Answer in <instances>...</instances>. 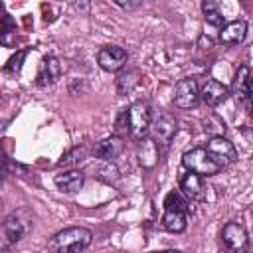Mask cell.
<instances>
[{
  "mask_svg": "<svg viewBox=\"0 0 253 253\" xmlns=\"http://www.w3.org/2000/svg\"><path fill=\"white\" fill-rule=\"evenodd\" d=\"M176 130H178V121L174 115L170 113H162L152 125H150V134H152V140L158 144V146H168L172 142V138L176 136Z\"/></svg>",
  "mask_w": 253,
  "mask_h": 253,
  "instance_id": "ba28073f",
  "label": "cell"
},
{
  "mask_svg": "<svg viewBox=\"0 0 253 253\" xmlns=\"http://www.w3.org/2000/svg\"><path fill=\"white\" fill-rule=\"evenodd\" d=\"M200 103V87L192 77H184L176 83L174 89V105L178 109H194Z\"/></svg>",
  "mask_w": 253,
  "mask_h": 253,
  "instance_id": "52a82bcc",
  "label": "cell"
},
{
  "mask_svg": "<svg viewBox=\"0 0 253 253\" xmlns=\"http://www.w3.org/2000/svg\"><path fill=\"white\" fill-rule=\"evenodd\" d=\"M136 85H138V71L126 69V71L119 73V77H117V91H119V95H128Z\"/></svg>",
  "mask_w": 253,
  "mask_h": 253,
  "instance_id": "44dd1931",
  "label": "cell"
},
{
  "mask_svg": "<svg viewBox=\"0 0 253 253\" xmlns=\"http://www.w3.org/2000/svg\"><path fill=\"white\" fill-rule=\"evenodd\" d=\"M247 36V24L243 20H233L221 26L217 40L223 45H239Z\"/></svg>",
  "mask_w": 253,
  "mask_h": 253,
  "instance_id": "4fadbf2b",
  "label": "cell"
},
{
  "mask_svg": "<svg viewBox=\"0 0 253 253\" xmlns=\"http://www.w3.org/2000/svg\"><path fill=\"white\" fill-rule=\"evenodd\" d=\"M249 77H251L249 67H247V65H239V67H237V73H235V77H233V83H231L233 95H235L245 107H249V97H251V83H249Z\"/></svg>",
  "mask_w": 253,
  "mask_h": 253,
  "instance_id": "5bb4252c",
  "label": "cell"
},
{
  "mask_svg": "<svg viewBox=\"0 0 253 253\" xmlns=\"http://www.w3.org/2000/svg\"><path fill=\"white\" fill-rule=\"evenodd\" d=\"M26 53H28V51H26V49H22V51H20L16 57H12V59L8 61V65H6V71H10V73L20 71V67H22V63H20V61L26 57Z\"/></svg>",
  "mask_w": 253,
  "mask_h": 253,
  "instance_id": "d4e9b609",
  "label": "cell"
},
{
  "mask_svg": "<svg viewBox=\"0 0 253 253\" xmlns=\"http://www.w3.org/2000/svg\"><path fill=\"white\" fill-rule=\"evenodd\" d=\"M202 126H204V132L206 134H210L211 138H215V136H223L225 134V123H223V119L221 117H217L215 113H211V115H206L204 117V121H202Z\"/></svg>",
  "mask_w": 253,
  "mask_h": 253,
  "instance_id": "ffe728a7",
  "label": "cell"
},
{
  "mask_svg": "<svg viewBox=\"0 0 253 253\" xmlns=\"http://www.w3.org/2000/svg\"><path fill=\"white\" fill-rule=\"evenodd\" d=\"M85 154H87L85 146H75V148L67 150V152L61 156L59 166H73V164H79L81 160H85Z\"/></svg>",
  "mask_w": 253,
  "mask_h": 253,
  "instance_id": "7402d4cb",
  "label": "cell"
},
{
  "mask_svg": "<svg viewBox=\"0 0 253 253\" xmlns=\"http://www.w3.org/2000/svg\"><path fill=\"white\" fill-rule=\"evenodd\" d=\"M202 12H204V18H206V22H208L210 26H213V28H221V26L225 24L223 12H221V8H219L217 2H213V0H206V2L202 4Z\"/></svg>",
  "mask_w": 253,
  "mask_h": 253,
  "instance_id": "d6986e66",
  "label": "cell"
},
{
  "mask_svg": "<svg viewBox=\"0 0 253 253\" xmlns=\"http://www.w3.org/2000/svg\"><path fill=\"white\" fill-rule=\"evenodd\" d=\"M59 75H61V63H59V59L53 57V55H47V57H43L42 63H40L38 85H42V87L51 85V83H55V81L59 79Z\"/></svg>",
  "mask_w": 253,
  "mask_h": 253,
  "instance_id": "9a60e30c",
  "label": "cell"
},
{
  "mask_svg": "<svg viewBox=\"0 0 253 253\" xmlns=\"http://www.w3.org/2000/svg\"><path fill=\"white\" fill-rule=\"evenodd\" d=\"M126 130L134 140H144L150 134V125H152V115H150V107L146 101H134L126 113Z\"/></svg>",
  "mask_w": 253,
  "mask_h": 253,
  "instance_id": "3957f363",
  "label": "cell"
},
{
  "mask_svg": "<svg viewBox=\"0 0 253 253\" xmlns=\"http://www.w3.org/2000/svg\"><path fill=\"white\" fill-rule=\"evenodd\" d=\"M115 4L121 6V8H125V10H130V8L140 6V2H123V0H115Z\"/></svg>",
  "mask_w": 253,
  "mask_h": 253,
  "instance_id": "4316f807",
  "label": "cell"
},
{
  "mask_svg": "<svg viewBox=\"0 0 253 253\" xmlns=\"http://www.w3.org/2000/svg\"><path fill=\"white\" fill-rule=\"evenodd\" d=\"M227 95H229V89H227L223 83H219L217 79H208V81L204 83V87L200 89V99H202L206 105H210V107L221 105V103L227 99Z\"/></svg>",
  "mask_w": 253,
  "mask_h": 253,
  "instance_id": "7c38bea8",
  "label": "cell"
},
{
  "mask_svg": "<svg viewBox=\"0 0 253 253\" xmlns=\"http://www.w3.org/2000/svg\"><path fill=\"white\" fill-rule=\"evenodd\" d=\"M32 213L28 210H16L0 221V253L16 245L32 229Z\"/></svg>",
  "mask_w": 253,
  "mask_h": 253,
  "instance_id": "7a4b0ae2",
  "label": "cell"
},
{
  "mask_svg": "<svg viewBox=\"0 0 253 253\" xmlns=\"http://www.w3.org/2000/svg\"><path fill=\"white\" fill-rule=\"evenodd\" d=\"M221 241H223V245L231 253H245L247 243H249V237H247V231H245V227L241 223L229 221L221 229Z\"/></svg>",
  "mask_w": 253,
  "mask_h": 253,
  "instance_id": "9c48e42d",
  "label": "cell"
},
{
  "mask_svg": "<svg viewBox=\"0 0 253 253\" xmlns=\"http://www.w3.org/2000/svg\"><path fill=\"white\" fill-rule=\"evenodd\" d=\"M123 148H125L123 138L117 136V134H111V136L101 138L99 142H95V146H93L91 152H93L95 158H99V160H103V162H113V160L123 152Z\"/></svg>",
  "mask_w": 253,
  "mask_h": 253,
  "instance_id": "30bf717a",
  "label": "cell"
},
{
  "mask_svg": "<svg viewBox=\"0 0 253 253\" xmlns=\"http://www.w3.org/2000/svg\"><path fill=\"white\" fill-rule=\"evenodd\" d=\"M91 241H93L91 229L73 225V227H65V229L57 231L47 241V249L51 253H79V251L87 249L91 245Z\"/></svg>",
  "mask_w": 253,
  "mask_h": 253,
  "instance_id": "6da1fadb",
  "label": "cell"
},
{
  "mask_svg": "<svg viewBox=\"0 0 253 253\" xmlns=\"http://www.w3.org/2000/svg\"><path fill=\"white\" fill-rule=\"evenodd\" d=\"M138 162L144 168H152L158 162V144L152 138H144L138 142Z\"/></svg>",
  "mask_w": 253,
  "mask_h": 253,
  "instance_id": "ac0fdd59",
  "label": "cell"
},
{
  "mask_svg": "<svg viewBox=\"0 0 253 253\" xmlns=\"http://www.w3.org/2000/svg\"><path fill=\"white\" fill-rule=\"evenodd\" d=\"M180 190L186 196V200H192V202L206 200V184H204V178H200L198 174H192V172L184 174L180 178Z\"/></svg>",
  "mask_w": 253,
  "mask_h": 253,
  "instance_id": "8fae6325",
  "label": "cell"
},
{
  "mask_svg": "<svg viewBox=\"0 0 253 253\" xmlns=\"http://www.w3.org/2000/svg\"><path fill=\"white\" fill-rule=\"evenodd\" d=\"M206 152L210 154V158L219 166V168H225L229 164H233L237 160V148L231 140H227L225 136H215V138H210L208 144L204 146Z\"/></svg>",
  "mask_w": 253,
  "mask_h": 253,
  "instance_id": "5b68a950",
  "label": "cell"
},
{
  "mask_svg": "<svg viewBox=\"0 0 253 253\" xmlns=\"http://www.w3.org/2000/svg\"><path fill=\"white\" fill-rule=\"evenodd\" d=\"M162 225H164V229H168L172 233H182L188 227V211H182V210H164Z\"/></svg>",
  "mask_w": 253,
  "mask_h": 253,
  "instance_id": "e0dca14e",
  "label": "cell"
},
{
  "mask_svg": "<svg viewBox=\"0 0 253 253\" xmlns=\"http://www.w3.org/2000/svg\"><path fill=\"white\" fill-rule=\"evenodd\" d=\"M150 253H182L178 249H162V251H150Z\"/></svg>",
  "mask_w": 253,
  "mask_h": 253,
  "instance_id": "83f0119b",
  "label": "cell"
},
{
  "mask_svg": "<svg viewBox=\"0 0 253 253\" xmlns=\"http://www.w3.org/2000/svg\"><path fill=\"white\" fill-rule=\"evenodd\" d=\"M53 182H55V186H57L59 190L71 194V192L81 190V186H83V182H85V174H83L81 170H67V172L57 174V176L53 178Z\"/></svg>",
  "mask_w": 253,
  "mask_h": 253,
  "instance_id": "2e32d148",
  "label": "cell"
},
{
  "mask_svg": "<svg viewBox=\"0 0 253 253\" xmlns=\"http://www.w3.org/2000/svg\"><path fill=\"white\" fill-rule=\"evenodd\" d=\"M128 61V53L125 47L121 45H105L99 49L97 53V63L103 71H109V73H115V71H121Z\"/></svg>",
  "mask_w": 253,
  "mask_h": 253,
  "instance_id": "8992f818",
  "label": "cell"
},
{
  "mask_svg": "<svg viewBox=\"0 0 253 253\" xmlns=\"http://www.w3.org/2000/svg\"><path fill=\"white\" fill-rule=\"evenodd\" d=\"M182 164H184V168H186L188 172L198 174L200 178H204V176H213V174H217V172L221 170V168L210 158V154L206 152L204 146H196V148H192V150H186L184 156H182Z\"/></svg>",
  "mask_w": 253,
  "mask_h": 253,
  "instance_id": "277c9868",
  "label": "cell"
},
{
  "mask_svg": "<svg viewBox=\"0 0 253 253\" xmlns=\"http://www.w3.org/2000/svg\"><path fill=\"white\" fill-rule=\"evenodd\" d=\"M198 45H200L202 49H210V47H213V40H211L210 36H202L200 42H198Z\"/></svg>",
  "mask_w": 253,
  "mask_h": 253,
  "instance_id": "484cf974",
  "label": "cell"
},
{
  "mask_svg": "<svg viewBox=\"0 0 253 253\" xmlns=\"http://www.w3.org/2000/svg\"><path fill=\"white\" fill-rule=\"evenodd\" d=\"M97 178L103 180V182H117L119 180V168L113 164V162H103L99 168H97Z\"/></svg>",
  "mask_w": 253,
  "mask_h": 253,
  "instance_id": "603a6c76",
  "label": "cell"
},
{
  "mask_svg": "<svg viewBox=\"0 0 253 253\" xmlns=\"http://www.w3.org/2000/svg\"><path fill=\"white\" fill-rule=\"evenodd\" d=\"M164 210H182L188 211V202L178 194V192H170L164 200Z\"/></svg>",
  "mask_w": 253,
  "mask_h": 253,
  "instance_id": "cb8c5ba5",
  "label": "cell"
}]
</instances>
